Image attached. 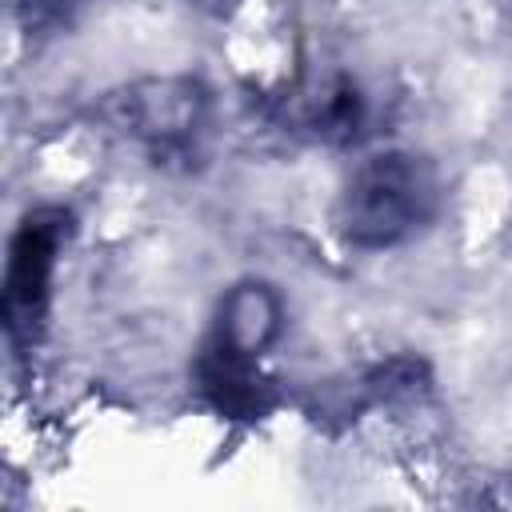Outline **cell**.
Returning <instances> with one entry per match:
<instances>
[{
    "instance_id": "5",
    "label": "cell",
    "mask_w": 512,
    "mask_h": 512,
    "mask_svg": "<svg viewBox=\"0 0 512 512\" xmlns=\"http://www.w3.org/2000/svg\"><path fill=\"white\" fill-rule=\"evenodd\" d=\"M276 328H280V308H276V300H272V292L264 284L236 288L224 300V312H220V324H216L220 336H228L232 344H240V348H248L256 356L276 336Z\"/></svg>"
},
{
    "instance_id": "2",
    "label": "cell",
    "mask_w": 512,
    "mask_h": 512,
    "mask_svg": "<svg viewBox=\"0 0 512 512\" xmlns=\"http://www.w3.org/2000/svg\"><path fill=\"white\" fill-rule=\"evenodd\" d=\"M64 236H68V212L64 208H36L20 220V228L8 244L0 312H4V328H8L12 344H28L44 320Z\"/></svg>"
},
{
    "instance_id": "3",
    "label": "cell",
    "mask_w": 512,
    "mask_h": 512,
    "mask_svg": "<svg viewBox=\"0 0 512 512\" xmlns=\"http://www.w3.org/2000/svg\"><path fill=\"white\" fill-rule=\"evenodd\" d=\"M204 96L192 80H144L116 96V124L152 144H180L196 132Z\"/></svg>"
},
{
    "instance_id": "6",
    "label": "cell",
    "mask_w": 512,
    "mask_h": 512,
    "mask_svg": "<svg viewBox=\"0 0 512 512\" xmlns=\"http://www.w3.org/2000/svg\"><path fill=\"white\" fill-rule=\"evenodd\" d=\"M76 4L80 0H16V12H20V24L28 32H44V28L64 24L76 12Z\"/></svg>"
},
{
    "instance_id": "1",
    "label": "cell",
    "mask_w": 512,
    "mask_h": 512,
    "mask_svg": "<svg viewBox=\"0 0 512 512\" xmlns=\"http://www.w3.org/2000/svg\"><path fill=\"white\" fill-rule=\"evenodd\" d=\"M436 208V172L416 152L368 156L344 192L340 224L356 248H392Z\"/></svg>"
},
{
    "instance_id": "4",
    "label": "cell",
    "mask_w": 512,
    "mask_h": 512,
    "mask_svg": "<svg viewBox=\"0 0 512 512\" xmlns=\"http://www.w3.org/2000/svg\"><path fill=\"white\" fill-rule=\"evenodd\" d=\"M200 388L220 412H260V372H256V352L232 344L228 336H212L200 352Z\"/></svg>"
}]
</instances>
